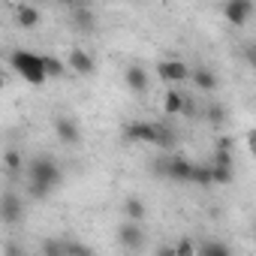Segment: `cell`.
<instances>
[{
  "label": "cell",
  "instance_id": "25",
  "mask_svg": "<svg viewBox=\"0 0 256 256\" xmlns=\"http://www.w3.org/2000/svg\"><path fill=\"white\" fill-rule=\"evenodd\" d=\"M253 235H256V223H253Z\"/></svg>",
  "mask_w": 256,
  "mask_h": 256
},
{
  "label": "cell",
  "instance_id": "11",
  "mask_svg": "<svg viewBox=\"0 0 256 256\" xmlns=\"http://www.w3.org/2000/svg\"><path fill=\"white\" fill-rule=\"evenodd\" d=\"M190 82H193V88H199V90H205V94H211V90H217V72L214 70H208L205 64H196L193 70H190Z\"/></svg>",
  "mask_w": 256,
  "mask_h": 256
},
{
  "label": "cell",
  "instance_id": "16",
  "mask_svg": "<svg viewBox=\"0 0 256 256\" xmlns=\"http://www.w3.org/2000/svg\"><path fill=\"white\" fill-rule=\"evenodd\" d=\"M178 133L172 130V126H166V124H157V142H154V148H160V151H172L175 148V139Z\"/></svg>",
  "mask_w": 256,
  "mask_h": 256
},
{
  "label": "cell",
  "instance_id": "20",
  "mask_svg": "<svg viewBox=\"0 0 256 256\" xmlns=\"http://www.w3.org/2000/svg\"><path fill=\"white\" fill-rule=\"evenodd\" d=\"M193 184H199V187H211V184H214V172H211V166H199V163H196V169H193Z\"/></svg>",
  "mask_w": 256,
  "mask_h": 256
},
{
  "label": "cell",
  "instance_id": "18",
  "mask_svg": "<svg viewBox=\"0 0 256 256\" xmlns=\"http://www.w3.org/2000/svg\"><path fill=\"white\" fill-rule=\"evenodd\" d=\"M42 64H46L48 78H60V76L70 70V64H64V60H60V58H54V54H42Z\"/></svg>",
  "mask_w": 256,
  "mask_h": 256
},
{
  "label": "cell",
  "instance_id": "21",
  "mask_svg": "<svg viewBox=\"0 0 256 256\" xmlns=\"http://www.w3.org/2000/svg\"><path fill=\"white\" fill-rule=\"evenodd\" d=\"M4 163H6V172H10V175H16V172L22 169V154H18V151H6Z\"/></svg>",
  "mask_w": 256,
  "mask_h": 256
},
{
  "label": "cell",
  "instance_id": "13",
  "mask_svg": "<svg viewBox=\"0 0 256 256\" xmlns=\"http://www.w3.org/2000/svg\"><path fill=\"white\" fill-rule=\"evenodd\" d=\"M184 106H187V96H184L181 90L169 88L166 96H163V112H166V114H184Z\"/></svg>",
  "mask_w": 256,
  "mask_h": 256
},
{
  "label": "cell",
  "instance_id": "4",
  "mask_svg": "<svg viewBox=\"0 0 256 256\" xmlns=\"http://www.w3.org/2000/svg\"><path fill=\"white\" fill-rule=\"evenodd\" d=\"M118 244L124 250H139V247H145V226L139 220H124L118 226Z\"/></svg>",
  "mask_w": 256,
  "mask_h": 256
},
{
  "label": "cell",
  "instance_id": "14",
  "mask_svg": "<svg viewBox=\"0 0 256 256\" xmlns=\"http://www.w3.org/2000/svg\"><path fill=\"white\" fill-rule=\"evenodd\" d=\"M124 214H126V220H139V223H145V217H148V208H145V202H142V199L130 196V199L124 202Z\"/></svg>",
  "mask_w": 256,
  "mask_h": 256
},
{
  "label": "cell",
  "instance_id": "7",
  "mask_svg": "<svg viewBox=\"0 0 256 256\" xmlns=\"http://www.w3.org/2000/svg\"><path fill=\"white\" fill-rule=\"evenodd\" d=\"M157 76L166 84H181V82H190V66L184 60H160L157 64Z\"/></svg>",
  "mask_w": 256,
  "mask_h": 256
},
{
  "label": "cell",
  "instance_id": "23",
  "mask_svg": "<svg viewBox=\"0 0 256 256\" xmlns=\"http://www.w3.org/2000/svg\"><path fill=\"white\" fill-rule=\"evenodd\" d=\"M196 250H199V253H223V256L229 253V247H226V244H220V241H205V244H199Z\"/></svg>",
  "mask_w": 256,
  "mask_h": 256
},
{
  "label": "cell",
  "instance_id": "2",
  "mask_svg": "<svg viewBox=\"0 0 256 256\" xmlns=\"http://www.w3.org/2000/svg\"><path fill=\"white\" fill-rule=\"evenodd\" d=\"M10 64H12V70H16L28 84H34V88H40V84H46V82H48V72H46L42 54H36V52L16 48V52L10 54Z\"/></svg>",
  "mask_w": 256,
  "mask_h": 256
},
{
  "label": "cell",
  "instance_id": "10",
  "mask_svg": "<svg viewBox=\"0 0 256 256\" xmlns=\"http://www.w3.org/2000/svg\"><path fill=\"white\" fill-rule=\"evenodd\" d=\"M66 64H70V70H72L76 76H94V72H96V64H94V58H90L84 48H70Z\"/></svg>",
  "mask_w": 256,
  "mask_h": 256
},
{
  "label": "cell",
  "instance_id": "15",
  "mask_svg": "<svg viewBox=\"0 0 256 256\" xmlns=\"http://www.w3.org/2000/svg\"><path fill=\"white\" fill-rule=\"evenodd\" d=\"M16 22H18V28L30 30V28H36V24H40V10L24 4V6H18V12H16Z\"/></svg>",
  "mask_w": 256,
  "mask_h": 256
},
{
  "label": "cell",
  "instance_id": "8",
  "mask_svg": "<svg viewBox=\"0 0 256 256\" xmlns=\"http://www.w3.org/2000/svg\"><path fill=\"white\" fill-rule=\"evenodd\" d=\"M124 139H126V142H145V145H154V142H157V124H145V120L126 124V126H124Z\"/></svg>",
  "mask_w": 256,
  "mask_h": 256
},
{
  "label": "cell",
  "instance_id": "12",
  "mask_svg": "<svg viewBox=\"0 0 256 256\" xmlns=\"http://www.w3.org/2000/svg\"><path fill=\"white\" fill-rule=\"evenodd\" d=\"M124 78H126V88H130L133 94H145L148 90V70L142 66V64H130L126 66V72H124Z\"/></svg>",
  "mask_w": 256,
  "mask_h": 256
},
{
  "label": "cell",
  "instance_id": "19",
  "mask_svg": "<svg viewBox=\"0 0 256 256\" xmlns=\"http://www.w3.org/2000/svg\"><path fill=\"white\" fill-rule=\"evenodd\" d=\"M211 172H214V184H229L235 175V169L229 163H211Z\"/></svg>",
  "mask_w": 256,
  "mask_h": 256
},
{
  "label": "cell",
  "instance_id": "6",
  "mask_svg": "<svg viewBox=\"0 0 256 256\" xmlns=\"http://www.w3.org/2000/svg\"><path fill=\"white\" fill-rule=\"evenodd\" d=\"M54 136L64 145H78L82 142V124L72 114H58L54 118Z\"/></svg>",
  "mask_w": 256,
  "mask_h": 256
},
{
  "label": "cell",
  "instance_id": "17",
  "mask_svg": "<svg viewBox=\"0 0 256 256\" xmlns=\"http://www.w3.org/2000/svg\"><path fill=\"white\" fill-rule=\"evenodd\" d=\"M72 28L82 30V34H90V30L96 28V18H94L88 10H76V12H72Z\"/></svg>",
  "mask_w": 256,
  "mask_h": 256
},
{
  "label": "cell",
  "instance_id": "22",
  "mask_svg": "<svg viewBox=\"0 0 256 256\" xmlns=\"http://www.w3.org/2000/svg\"><path fill=\"white\" fill-rule=\"evenodd\" d=\"M208 120H211L214 126H223V124H226V108H223V106H211V108H208Z\"/></svg>",
  "mask_w": 256,
  "mask_h": 256
},
{
  "label": "cell",
  "instance_id": "5",
  "mask_svg": "<svg viewBox=\"0 0 256 256\" xmlns=\"http://www.w3.org/2000/svg\"><path fill=\"white\" fill-rule=\"evenodd\" d=\"M253 16V0H226L223 4V18L232 28H244Z\"/></svg>",
  "mask_w": 256,
  "mask_h": 256
},
{
  "label": "cell",
  "instance_id": "24",
  "mask_svg": "<svg viewBox=\"0 0 256 256\" xmlns=\"http://www.w3.org/2000/svg\"><path fill=\"white\" fill-rule=\"evenodd\" d=\"M247 145H250V151L256 154V130H250V133H247Z\"/></svg>",
  "mask_w": 256,
  "mask_h": 256
},
{
  "label": "cell",
  "instance_id": "9",
  "mask_svg": "<svg viewBox=\"0 0 256 256\" xmlns=\"http://www.w3.org/2000/svg\"><path fill=\"white\" fill-rule=\"evenodd\" d=\"M24 214V205L16 193H4V202H0V220H4L6 226H16Z\"/></svg>",
  "mask_w": 256,
  "mask_h": 256
},
{
  "label": "cell",
  "instance_id": "3",
  "mask_svg": "<svg viewBox=\"0 0 256 256\" xmlns=\"http://www.w3.org/2000/svg\"><path fill=\"white\" fill-rule=\"evenodd\" d=\"M193 169H196V163H190L187 157H166L157 163V172L175 184H193Z\"/></svg>",
  "mask_w": 256,
  "mask_h": 256
},
{
  "label": "cell",
  "instance_id": "1",
  "mask_svg": "<svg viewBox=\"0 0 256 256\" xmlns=\"http://www.w3.org/2000/svg\"><path fill=\"white\" fill-rule=\"evenodd\" d=\"M64 181V169L54 157H36L28 163V193L34 199H46L48 193H54Z\"/></svg>",
  "mask_w": 256,
  "mask_h": 256
}]
</instances>
